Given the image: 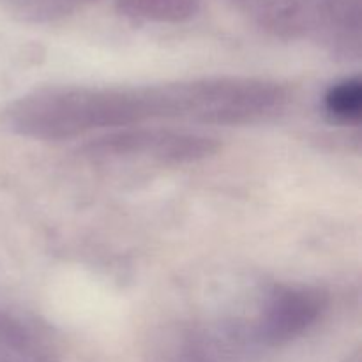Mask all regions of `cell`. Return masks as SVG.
Returning a JSON list of instances; mask_svg holds the SVG:
<instances>
[{
  "label": "cell",
  "instance_id": "6da1fadb",
  "mask_svg": "<svg viewBox=\"0 0 362 362\" xmlns=\"http://www.w3.org/2000/svg\"><path fill=\"white\" fill-rule=\"evenodd\" d=\"M209 115L211 85L204 78L147 87L39 88L11 103L2 112V122L20 136L69 140L159 119L207 124Z\"/></svg>",
  "mask_w": 362,
  "mask_h": 362
},
{
  "label": "cell",
  "instance_id": "7a4b0ae2",
  "mask_svg": "<svg viewBox=\"0 0 362 362\" xmlns=\"http://www.w3.org/2000/svg\"><path fill=\"white\" fill-rule=\"evenodd\" d=\"M211 136L163 127H127L92 138L81 154L92 159H147L166 165H189L218 154Z\"/></svg>",
  "mask_w": 362,
  "mask_h": 362
},
{
  "label": "cell",
  "instance_id": "3957f363",
  "mask_svg": "<svg viewBox=\"0 0 362 362\" xmlns=\"http://www.w3.org/2000/svg\"><path fill=\"white\" fill-rule=\"evenodd\" d=\"M327 303V293L315 286H276L262 313L260 338L267 345L293 341L322 317Z\"/></svg>",
  "mask_w": 362,
  "mask_h": 362
},
{
  "label": "cell",
  "instance_id": "277c9868",
  "mask_svg": "<svg viewBox=\"0 0 362 362\" xmlns=\"http://www.w3.org/2000/svg\"><path fill=\"white\" fill-rule=\"evenodd\" d=\"M313 32L338 55L359 57L361 0H315Z\"/></svg>",
  "mask_w": 362,
  "mask_h": 362
},
{
  "label": "cell",
  "instance_id": "5b68a950",
  "mask_svg": "<svg viewBox=\"0 0 362 362\" xmlns=\"http://www.w3.org/2000/svg\"><path fill=\"white\" fill-rule=\"evenodd\" d=\"M204 0H117V11L129 20L182 23L200 11Z\"/></svg>",
  "mask_w": 362,
  "mask_h": 362
},
{
  "label": "cell",
  "instance_id": "8992f818",
  "mask_svg": "<svg viewBox=\"0 0 362 362\" xmlns=\"http://www.w3.org/2000/svg\"><path fill=\"white\" fill-rule=\"evenodd\" d=\"M325 110L341 124H357L362 119V83L350 78L332 85L325 94Z\"/></svg>",
  "mask_w": 362,
  "mask_h": 362
},
{
  "label": "cell",
  "instance_id": "52a82bcc",
  "mask_svg": "<svg viewBox=\"0 0 362 362\" xmlns=\"http://www.w3.org/2000/svg\"><path fill=\"white\" fill-rule=\"evenodd\" d=\"M6 2L21 20L45 23V21L62 20L81 6L98 0H6Z\"/></svg>",
  "mask_w": 362,
  "mask_h": 362
}]
</instances>
